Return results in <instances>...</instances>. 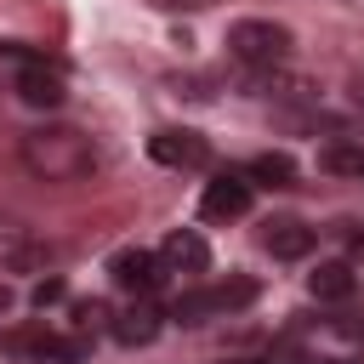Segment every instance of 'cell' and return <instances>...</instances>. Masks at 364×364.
Masks as SVG:
<instances>
[{"label":"cell","mask_w":364,"mask_h":364,"mask_svg":"<svg viewBox=\"0 0 364 364\" xmlns=\"http://www.w3.org/2000/svg\"><path fill=\"white\" fill-rule=\"evenodd\" d=\"M23 165L40 182H85L97 171V142L80 125H40L23 136Z\"/></svg>","instance_id":"obj_1"},{"label":"cell","mask_w":364,"mask_h":364,"mask_svg":"<svg viewBox=\"0 0 364 364\" xmlns=\"http://www.w3.org/2000/svg\"><path fill=\"white\" fill-rule=\"evenodd\" d=\"M256 290H262L256 279L233 273V279H216V284H205V290L176 296L171 318H176V324H205V318H216V313H239V307H250V301H256Z\"/></svg>","instance_id":"obj_2"},{"label":"cell","mask_w":364,"mask_h":364,"mask_svg":"<svg viewBox=\"0 0 364 364\" xmlns=\"http://www.w3.org/2000/svg\"><path fill=\"white\" fill-rule=\"evenodd\" d=\"M228 51L239 63H256V68H273L290 57V28L284 23H267V17H239L228 28Z\"/></svg>","instance_id":"obj_3"},{"label":"cell","mask_w":364,"mask_h":364,"mask_svg":"<svg viewBox=\"0 0 364 364\" xmlns=\"http://www.w3.org/2000/svg\"><path fill=\"white\" fill-rule=\"evenodd\" d=\"M148 159H159L171 171H199V165H210V142L188 125H165V131L148 136Z\"/></svg>","instance_id":"obj_4"},{"label":"cell","mask_w":364,"mask_h":364,"mask_svg":"<svg viewBox=\"0 0 364 364\" xmlns=\"http://www.w3.org/2000/svg\"><path fill=\"white\" fill-rule=\"evenodd\" d=\"M108 279H114L119 290H131V296H148V290H159V279H165V262H159L154 250H136V245H125V250H114V256H108Z\"/></svg>","instance_id":"obj_5"},{"label":"cell","mask_w":364,"mask_h":364,"mask_svg":"<svg viewBox=\"0 0 364 364\" xmlns=\"http://www.w3.org/2000/svg\"><path fill=\"white\" fill-rule=\"evenodd\" d=\"M245 210H250V182L245 176L222 171V176L205 182V193H199V216L205 222H239Z\"/></svg>","instance_id":"obj_6"},{"label":"cell","mask_w":364,"mask_h":364,"mask_svg":"<svg viewBox=\"0 0 364 364\" xmlns=\"http://www.w3.org/2000/svg\"><path fill=\"white\" fill-rule=\"evenodd\" d=\"M46 245H40V233L34 228H23V222H11V216H0V267L6 273H28V267H46Z\"/></svg>","instance_id":"obj_7"},{"label":"cell","mask_w":364,"mask_h":364,"mask_svg":"<svg viewBox=\"0 0 364 364\" xmlns=\"http://www.w3.org/2000/svg\"><path fill=\"white\" fill-rule=\"evenodd\" d=\"M159 262H165V273H205V267H210V245H205L193 228H176V233H165Z\"/></svg>","instance_id":"obj_8"},{"label":"cell","mask_w":364,"mask_h":364,"mask_svg":"<svg viewBox=\"0 0 364 364\" xmlns=\"http://www.w3.org/2000/svg\"><path fill=\"white\" fill-rule=\"evenodd\" d=\"M159 307L148 301V296H136L125 313H114V341H125V347H148L154 336H159Z\"/></svg>","instance_id":"obj_9"},{"label":"cell","mask_w":364,"mask_h":364,"mask_svg":"<svg viewBox=\"0 0 364 364\" xmlns=\"http://www.w3.org/2000/svg\"><path fill=\"white\" fill-rule=\"evenodd\" d=\"M313 239H318V233H313L307 222H290V216H284V222H267V233H262V245H267L279 262H301V256L313 250Z\"/></svg>","instance_id":"obj_10"},{"label":"cell","mask_w":364,"mask_h":364,"mask_svg":"<svg viewBox=\"0 0 364 364\" xmlns=\"http://www.w3.org/2000/svg\"><path fill=\"white\" fill-rule=\"evenodd\" d=\"M307 290H313V301H347L353 296V267L347 262H318L307 273Z\"/></svg>","instance_id":"obj_11"},{"label":"cell","mask_w":364,"mask_h":364,"mask_svg":"<svg viewBox=\"0 0 364 364\" xmlns=\"http://www.w3.org/2000/svg\"><path fill=\"white\" fill-rule=\"evenodd\" d=\"M85 358V336H40L34 341V364H80Z\"/></svg>","instance_id":"obj_12"},{"label":"cell","mask_w":364,"mask_h":364,"mask_svg":"<svg viewBox=\"0 0 364 364\" xmlns=\"http://www.w3.org/2000/svg\"><path fill=\"white\" fill-rule=\"evenodd\" d=\"M245 176H256V182H267V188H290V182H296V159H290V154H256V159L245 165Z\"/></svg>","instance_id":"obj_13"},{"label":"cell","mask_w":364,"mask_h":364,"mask_svg":"<svg viewBox=\"0 0 364 364\" xmlns=\"http://www.w3.org/2000/svg\"><path fill=\"white\" fill-rule=\"evenodd\" d=\"M318 165H324V171H336V176H364V148H347V142H330V148L318 154Z\"/></svg>","instance_id":"obj_14"},{"label":"cell","mask_w":364,"mask_h":364,"mask_svg":"<svg viewBox=\"0 0 364 364\" xmlns=\"http://www.w3.org/2000/svg\"><path fill=\"white\" fill-rule=\"evenodd\" d=\"M63 296H68V284H63V279H57V273H51V279H40V284H34V290H28V301H34V307H40V313H46V307H51V301H63Z\"/></svg>","instance_id":"obj_15"},{"label":"cell","mask_w":364,"mask_h":364,"mask_svg":"<svg viewBox=\"0 0 364 364\" xmlns=\"http://www.w3.org/2000/svg\"><path fill=\"white\" fill-rule=\"evenodd\" d=\"M102 318H108V307H102V301H80V307H74V330H97Z\"/></svg>","instance_id":"obj_16"},{"label":"cell","mask_w":364,"mask_h":364,"mask_svg":"<svg viewBox=\"0 0 364 364\" xmlns=\"http://www.w3.org/2000/svg\"><path fill=\"white\" fill-rule=\"evenodd\" d=\"M6 307H11V290H6V284H0V313H6Z\"/></svg>","instance_id":"obj_17"},{"label":"cell","mask_w":364,"mask_h":364,"mask_svg":"<svg viewBox=\"0 0 364 364\" xmlns=\"http://www.w3.org/2000/svg\"><path fill=\"white\" fill-rule=\"evenodd\" d=\"M228 364H267V358H228Z\"/></svg>","instance_id":"obj_18"},{"label":"cell","mask_w":364,"mask_h":364,"mask_svg":"<svg viewBox=\"0 0 364 364\" xmlns=\"http://www.w3.org/2000/svg\"><path fill=\"white\" fill-rule=\"evenodd\" d=\"M336 364H341V358H336Z\"/></svg>","instance_id":"obj_19"}]
</instances>
